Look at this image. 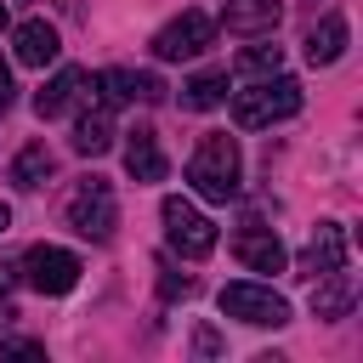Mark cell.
Here are the masks:
<instances>
[{"label": "cell", "mask_w": 363, "mask_h": 363, "mask_svg": "<svg viewBox=\"0 0 363 363\" xmlns=\"http://www.w3.org/2000/svg\"><path fill=\"white\" fill-rule=\"evenodd\" d=\"M0 28H6V6H0Z\"/></svg>", "instance_id": "cell-24"}, {"label": "cell", "mask_w": 363, "mask_h": 363, "mask_svg": "<svg viewBox=\"0 0 363 363\" xmlns=\"http://www.w3.org/2000/svg\"><path fill=\"white\" fill-rule=\"evenodd\" d=\"M210 45H216V17H204V11H182L153 34V57L159 62H187V57H199Z\"/></svg>", "instance_id": "cell-7"}, {"label": "cell", "mask_w": 363, "mask_h": 363, "mask_svg": "<svg viewBox=\"0 0 363 363\" xmlns=\"http://www.w3.org/2000/svg\"><path fill=\"white\" fill-rule=\"evenodd\" d=\"M221 102H227V68H204V74H193V79L182 85V108L210 113V108H221Z\"/></svg>", "instance_id": "cell-19"}, {"label": "cell", "mask_w": 363, "mask_h": 363, "mask_svg": "<svg viewBox=\"0 0 363 363\" xmlns=\"http://www.w3.org/2000/svg\"><path fill=\"white\" fill-rule=\"evenodd\" d=\"M233 255H238L250 272H284V261H289V250H284V238H278L272 227H244V233L233 238Z\"/></svg>", "instance_id": "cell-10"}, {"label": "cell", "mask_w": 363, "mask_h": 363, "mask_svg": "<svg viewBox=\"0 0 363 363\" xmlns=\"http://www.w3.org/2000/svg\"><path fill=\"white\" fill-rule=\"evenodd\" d=\"M85 85H91V74H85V68H57V74L34 91V113H40V119L68 113V108H74V96H85Z\"/></svg>", "instance_id": "cell-13"}, {"label": "cell", "mask_w": 363, "mask_h": 363, "mask_svg": "<svg viewBox=\"0 0 363 363\" xmlns=\"http://www.w3.org/2000/svg\"><path fill=\"white\" fill-rule=\"evenodd\" d=\"M187 182H193L199 199L227 204V199L238 193V142H233L227 130H210V136L193 147V159H187Z\"/></svg>", "instance_id": "cell-2"}, {"label": "cell", "mask_w": 363, "mask_h": 363, "mask_svg": "<svg viewBox=\"0 0 363 363\" xmlns=\"http://www.w3.org/2000/svg\"><path fill=\"white\" fill-rule=\"evenodd\" d=\"M0 352H6V357H45V346H40V340H6Z\"/></svg>", "instance_id": "cell-21"}, {"label": "cell", "mask_w": 363, "mask_h": 363, "mask_svg": "<svg viewBox=\"0 0 363 363\" xmlns=\"http://www.w3.org/2000/svg\"><path fill=\"white\" fill-rule=\"evenodd\" d=\"M221 312L238 318V323H250V329H278V323H289V301H284L278 289H267V284H227V289H221Z\"/></svg>", "instance_id": "cell-6"}, {"label": "cell", "mask_w": 363, "mask_h": 363, "mask_svg": "<svg viewBox=\"0 0 363 363\" xmlns=\"http://www.w3.org/2000/svg\"><path fill=\"white\" fill-rule=\"evenodd\" d=\"M301 267H306V278H323V272L346 267V233H340V221H318V233H312Z\"/></svg>", "instance_id": "cell-14"}, {"label": "cell", "mask_w": 363, "mask_h": 363, "mask_svg": "<svg viewBox=\"0 0 363 363\" xmlns=\"http://www.w3.org/2000/svg\"><path fill=\"white\" fill-rule=\"evenodd\" d=\"M57 51H62V40H57V28H51L45 17H28V23L11 28V57H17L23 68H51Z\"/></svg>", "instance_id": "cell-9"}, {"label": "cell", "mask_w": 363, "mask_h": 363, "mask_svg": "<svg viewBox=\"0 0 363 363\" xmlns=\"http://www.w3.org/2000/svg\"><path fill=\"white\" fill-rule=\"evenodd\" d=\"M295 113H301V79H289L284 68L250 79L244 91H233V119H238L244 130H267V125L295 119Z\"/></svg>", "instance_id": "cell-1"}, {"label": "cell", "mask_w": 363, "mask_h": 363, "mask_svg": "<svg viewBox=\"0 0 363 363\" xmlns=\"http://www.w3.org/2000/svg\"><path fill=\"white\" fill-rule=\"evenodd\" d=\"M164 147H159V136L147 130V125H136V130H125V176L130 182H164Z\"/></svg>", "instance_id": "cell-11"}, {"label": "cell", "mask_w": 363, "mask_h": 363, "mask_svg": "<svg viewBox=\"0 0 363 363\" xmlns=\"http://www.w3.org/2000/svg\"><path fill=\"white\" fill-rule=\"evenodd\" d=\"M233 68H238L244 79H261V74H278V68H284V45H244Z\"/></svg>", "instance_id": "cell-20"}, {"label": "cell", "mask_w": 363, "mask_h": 363, "mask_svg": "<svg viewBox=\"0 0 363 363\" xmlns=\"http://www.w3.org/2000/svg\"><path fill=\"white\" fill-rule=\"evenodd\" d=\"M51 170H57L51 147H45V142H28V147H23L17 159H11V187L34 193V187H45V182H51Z\"/></svg>", "instance_id": "cell-18"}, {"label": "cell", "mask_w": 363, "mask_h": 363, "mask_svg": "<svg viewBox=\"0 0 363 363\" xmlns=\"http://www.w3.org/2000/svg\"><path fill=\"white\" fill-rule=\"evenodd\" d=\"M23 284L34 289V295H68L74 284H79V255L74 250H57V244H34L28 255H23Z\"/></svg>", "instance_id": "cell-5"}, {"label": "cell", "mask_w": 363, "mask_h": 363, "mask_svg": "<svg viewBox=\"0 0 363 363\" xmlns=\"http://www.w3.org/2000/svg\"><path fill=\"white\" fill-rule=\"evenodd\" d=\"M91 85L102 91L108 108H113V102H159V96H164V79H159V74H142V68H102Z\"/></svg>", "instance_id": "cell-8"}, {"label": "cell", "mask_w": 363, "mask_h": 363, "mask_svg": "<svg viewBox=\"0 0 363 363\" xmlns=\"http://www.w3.org/2000/svg\"><path fill=\"white\" fill-rule=\"evenodd\" d=\"M352 295H357V284H352V272H346V267L323 272V278H318V289H312V318H346Z\"/></svg>", "instance_id": "cell-17"}, {"label": "cell", "mask_w": 363, "mask_h": 363, "mask_svg": "<svg viewBox=\"0 0 363 363\" xmlns=\"http://www.w3.org/2000/svg\"><path fill=\"white\" fill-rule=\"evenodd\" d=\"M108 147H113V113H108V102H96L91 113L74 119V153L96 159V153H108Z\"/></svg>", "instance_id": "cell-16"}, {"label": "cell", "mask_w": 363, "mask_h": 363, "mask_svg": "<svg viewBox=\"0 0 363 363\" xmlns=\"http://www.w3.org/2000/svg\"><path fill=\"white\" fill-rule=\"evenodd\" d=\"M278 17H284L278 0H227V6H221V28H227V34H244V40L272 34Z\"/></svg>", "instance_id": "cell-12"}, {"label": "cell", "mask_w": 363, "mask_h": 363, "mask_svg": "<svg viewBox=\"0 0 363 363\" xmlns=\"http://www.w3.org/2000/svg\"><path fill=\"white\" fill-rule=\"evenodd\" d=\"M346 34H352V28H346V17H340V11H329V17H323L312 34H306V62H312V68H329V62H340V51H346Z\"/></svg>", "instance_id": "cell-15"}, {"label": "cell", "mask_w": 363, "mask_h": 363, "mask_svg": "<svg viewBox=\"0 0 363 363\" xmlns=\"http://www.w3.org/2000/svg\"><path fill=\"white\" fill-rule=\"evenodd\" d=\"M159 221H164V238H170V250L182 255V261H204L210 250H216V221L204 216V210H193L187 199H164L159 204Z\"/></svg>", "instance_id": "cell-4"}, {"label": "cell", "mask_w": 363, "mask_h": 363, "mask_svg": "<svg viewBox=\"0 0 363 363\" xmlns=\"http://www.w3.org/2000/svg\"><path fill=\"white\" fill-rule=\"evenodd\" d=\"M11 233V204H0V238Z\"/></svg>", "instance_id": "cell-23"}, {"label": "cell", "mask_w": 363, "mask_h": 363, "mask_svg": "<svg viewBox=\"0 0 363 363\" xmlns=\"http://www.w3.org/2000/svg\"><path fill=\"white\" fill-rule=\"evenodd\" d=\"M68 227H74L79 238H91V244H108V238H113V227H119V199H113V187H108L102 176H85V182L68 193Z\"/></svg>", "instance_id": "cell-3"}, {"label": "cell", "mask_w": 363, "mask_h": 363, "mask_svg": "<svg viewBox=\"0 0 363 363\" xmlns=\"http://www.w3.org/2000/svg\"><path fill=\"white\" fill-rule=\"evenodd\" d=\"M6 108H11V68L0 62V113H6Z\"/></svg>", "instance_id": "cell-22"}]
</instances>
